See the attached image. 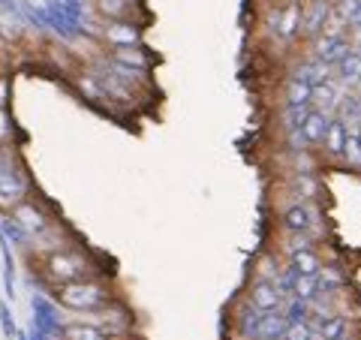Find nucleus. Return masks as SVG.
<instances>
[{
	"label": "nucleus",
	"mask_w": 361,
	"mask_h": 340,
	"mask_svg": "<svg viewBox=\"0 0 361 340\" xmlns=\"http://www.w3.org/2000/svg\"><path fill=\"white\" fill-rule=\"evenodd\" d=\"M37 277L42 280V286H61V283H73V280H85V277H103V262L94 250L78 244H61L51 250H39L37 256Z\"/></svg>",
	"instance_id": "obj_1"
},
{
	"label": "nucleus",
	"mask_w": 361,
	"mask_h": 340,
	"mask_svg": "<svg viewBox=\"0 0 361 340\" xmlns=\"http://www.w3.org/2000/svg\"><path fill=\"white\" fill-rule=\"evenodd\" d=\"M49 296L58 308L78 313V316H90V313L109 308L111 301H118L115 289H111V283H109V274L61 283V286H49Z\"/></svg>",
	"instance_id": "obj_2"
},
{
	"label": "nucleus",
	"mask_w": 361,
	"mask_h": 340,
	"mask_svg": "<svg viewBox=\"0 0 361 340\" xmlns=\"http://www.w3.org/2000/svg\"><path fill=\"white\" fill-rule=\"evenodd\" d=\"M6 217L13 220L16 226H21V229L30 235V241H33V238H39L42 232H49L54 226L51 211L45 208L42 202L33 199V196H25V199L13 202V205H6Z\"/></svg>",
	"instance_id": "obj_3"
},
{
	"label": "nucleus",
	"mask_w": 361,
	"mask_h": 340,
	"mask_svg": "<svg viewBox=\"0 0 361 340\" xmlns=\"http://www.w3.org/2000/svg\"><path fill=\"white\" fill-rule=\"evenodd\" d=\"M94 37L103 42V49H127V45H145V25H139V21H109V18H97Z\"/></svg>",
	"instance_id": "obj_4"
},
{
	"label": "nucleus",
	"mask_w": 361,
	"mask_h": 340,
	"mask_svg": "<svg viewBox=\"0 0 361 340\" xmlns=\"http://www.w3.org/2000/svg\"><path fill=\"white\" fill-rule=\"evenodd\" d=\"M90 9L97 18L109 21H139V25H145V18H148L142 0H90Z\"/></svg>",
	"instance_id": "obj_5"
},
{
	"label": "nucleus",
	"mask_w": 361,
	"mask_h": 340,
	"mask_svg": "<svg viewBox=\"0 0 361 340\" xmlns=\"http://www.w3.org/2000/svg\"><path fill=\"white\" fill-rule=\"evenodd\" d=\"M238 298H244L250 304L253 310H262V313H271V310H280L283 308V296L277 292L274 280H247V286Z\"/></svg>",
	"instance_id": "obj_6"
},
{
	"label": "nucleus",
	"mask_w": 361,
	"mask_h": 340,
	"mask_svg": "<svg viewBox=\"0 0 361 340\" xmlns=\"http://www.w3.org/2000/svg\"><path fill=\"white\" fill-rule=\"evenodd\" d=\"M334 18V4L331 0H304V16H301V40H316L325 33L329 21Z\"/></svg>",
	"instance_id": "obj_7"
},
{
	"label": "nucleus",
	"mask_w": 361,
	"mask_h": 340,
	"mask_svg": "<svg viewBox=\"0 0 361 340\" xmlns=\"http://www.w3.org/2000/svg\"><path fill=\"white\" fill-rule=\"evenodd\" d=\"M349 49H353V40H349V33H331V30H325L316 40H310V49L307 51H310V58L334 66Z\"/></svg>",
	"instance_id": "obj_8"
},
{
	"label": "nucleus",
	"mask_w": 361,
	"mask_h": 340,
	"mask_svg": "<svg viewBox=\"0 0 361 340\" xmlns=\"http://www.w3.org/2000/svg\"><path fill=\"white\" fill-rule=\"evenodd\" d=\"M103 54L109 61H115L121 66H130L135 73H154L157 66V54L148 49V45H127V49H103Z\"/></svg>",
	"instance_id": "obj_9"
},
{
	"label": "nucleus",
	"mask_w": 361,
	"mask_h": 340,
	"mask_svg": "<svg viewBox=\"0 0 361 340\" xmlns=\"http://www.w3.org/2000/svg\"><path fill=\"white\" fill-rule=\"evenodd\" d=\"M346 133H349V123L341 118V115H331V123H329V130H325V139L319 145V151L316 154H322L319 160L325 166H341V157H343V145H346Z\"/></svg>",
	"instance_id": "obj_10"
},
{
	"label": "nucleus",
	"mask_w": 361,
	"mask_h": 340,
	"mask_svg": "<svg viewBox=\"0 0 361 340\" xmlns=\"http://www.w3.org/2000/svg\"><path fill=\"white\" fill-rule=\"evenodd\" d=\"M301 16H304V0H286V4H280V21H277L274 40L295 45L301 40Z\"/></svg>",
	"instance_id": "obj_11"
},
{
	"label": "nucleus",
	"mask_w": 361,
	"mask_h": 340,
	"mask_svg": "<svg viewBox=\"0 0 361 340\" xmlns=\"http://www.w3.org/2000/svg\"><path fill=\"white\" fill-rule=\"evenodd\" d=\"M73 85H75L78 94H82L85 103L99 106V109H109V111L115 109V103H111V97H109V90L103 87V82H99V75L94 70H82V73L73 78Z\"/></svg>",
	"instance_id": "obj_12"
},
{
	"label": "nucleus",
	"mask_w": 361,
	"mask_h": 340,
	"mask_svg": "<svg viewBox=\"0 0 361 340\" xmlns=\"http://www.w3.org/2000/svg\"><path fill=\"white\" fill-rule=\"evenodd\" d=\"M283 190L289 193V196H295V199L319 202V205H322V196H325V187H322L319 175H301V172H289Z\"/></svg>",
	"instance_id": "obj_13"
},
{
	"label": "nucleus",
	"mask_w": 361,
	"mask_h": 340,
	"mask_svg": "<svg viewBox=\"0 0 361 340\" xmlns=\"http://www.w3.org/2000/svg\"><path fill=\"white\" fill-rule=\"evenodd\" d=\"M310 332L322 340H343V337H355V320L349 313H331L329 320L316 322Z\"/></svg>",
	"instance_id": "obj_14"
},
{
	"label": "nucleus",
	"mask_w": 361,
	"mask_h": 340,
	"mask_svg": "<svg viewBox=\"0 0 361 340\" xmlns=\"http://www.w3.org/2000/svg\"><path fill=\"white\" fill-rule=\"evenodd\" d=\"M316 286H319V296H322V292L346 289V286H349V268H346L343 259H331V262H322L319 274H316Z\"/></svg>",
	"instance_id": "obj_15"
},
{
	"label": "nucleus",
	"mask_w": 361,
	"mask_h": 340,
	"mask_svg": "<svg viewBox=\"0 0 361 340\" xmlns=\"http://www.w3.org/2000/svg\"><path fill=\"white\" fill-rule=\"evenodd\" d=\"M329 123H331L329 111L307 109V115H304V121H301V135H304V142H307V148L319 151V145H322V139H325V130H329Z\"/></svg>",
	"instance_id": "obj_16"
},
{
	"label": "nucleus",
	"mask_w": 361,
	"mask_h": 340,
	"mask_svg": "<svg viewBox=\"0 0 361 340\" xmlns=\"http://www.w3.org/2000/svg\"><path fill=\"white\" fill-rule=\"evenodd\" d=\"M343 90L334 82V78H325V82L319 85H313V94H310V109H319V111H329V115H334L337 106H341V97H343Z\"/></svg>",
	"instance_id": "obj_17"
},
{
	"label": "nucleus",
	"mask_w": 361,
	"mask_h": 340,
	"mask_svg": "<svg viewBox=\"0 0 361 340\" xmlns=\"http://www.w3.org/2000/svg\"><path fill=\"white\" fill-rule=\"evenodd\" d=\"M331 73H334V82L341 87H358V82H361V54L355 51V45L331 66Z\"/></svg>",
	"instance_id": "obj_18"
},
{
	"label": "nucleus",
	"mask_w": 361,
	"mask_h": 340,
	"mask_svg": "<svg viewBox=\"0 0 361 340\" xmlns=\"http://www.w3.org/2000/svg\"><path fill=\"white\" fill-rule=\"evenodd\" d=\"M310 94H313L310 82H304V78H298V75H289L283 82V94H280V99H283V106L301 109V106H310Z\"/></svg>",
	"instance_id": "obj_19"
},
{
	"label": "nucleus",
	"mask_w": 361,
	"mask_h": 340,
	"mask_svg": "<svg viewBox=\"0 0 361 340\" xmlns=\"http://www.w3.org/2000/svg\"><path fill=\"white\" fill-rule=\"evenodd\" d=\"M58 340H118V337L106 334L103 328H97L94 322L78 320V322H63L61 337H58Z\"/></svg>",
	"instance_id": "obj_20"
},
{
	"label": "nucleus",
	"mask_w": 361,
	"mask_h": 340,
	"mask_svg": "<svg viewBox=\"0 0 361 340\" xmlns=\"http://www.w3.org/2000/svg\"><path fill=\"white\" fill-rule=\"evenodd\" d=\"M341 169L361 175V133H358L355 123H349L346 145H343V157H341Z\"/></svg>",
	"instance_id": "obj_21"
},
{
	"label": "nucleus",
	"mask_w": 361,
	"mask_h": 340,
	"mask_svg": "<svg viewBox=\"0 0 361 340\" xmlns=\"http://www.w3.org/2000/svg\"><path fill=\"white\" fill-rule=\"evenodd\" d=\"M283 259H280L274 250H259L253 265H250V280H274Z\"/></svg>",
	"instance_id": "obj_22"
},
{
	"label": "nucleus",
	"mask_w": 361,
	"mask_h": 340,
	"mask_svg": "<svg viewBox=\"0 0 361 340\" xmlns=\"http://www.w3.org/2000/svg\"><path fill=\"white\" fill-rule=\"evenodd\" d=\"M286 262L298 271V274H310V277H316L319 274V268H322V253H319V247H307V250H298V253H292Z\"/></svg>",
	"instance_id": "obj_23"
},
{
	"label": "nucleus",
	"mask_w": 361,
	"mask_h": 340,
	"mask_svg": "<svg viewBox=\"0 0 361 340\" xmlns=\"http://www.w3.org/2000/svg\"><path fill=\"white\" fill-rule=\"evenodd\" d=\"M286 316L283 310H271L262 316V325H259V340H283L286 334Z\"/></svg>",
	"instance_id": "obj_24"
},
{
	"label": "nucleus",
	"mask_w": 361,
	"mask_h": 340,
	"mask_svg": "<svg viewBox=\"0 0 361 340\" xmlns=\"http://www.w3.org/2000/svg\"><path fill=\"white\" fill-rule=\"evenodd\" d=\"M307 109L310 106H301V109H292V106H283L277 111V127H280V133H295V130H301V121H304V115H307Z\"/></svg>",
	"instance_id": "obj_25"
},
{
	"label": "nucleus",
	"mask_w": 361,
	"mask_h": 340,
	"mask_svg": "<svg viewBox=\"0 0 361 340\" xmlns=\"http://www.w3.org/2000/svg\"><path fill=\"white\" fill-rule=\"evenodd\" d=\"M283 316H286V322H307V313H310V301H301L295 296H289L283 301Z\"/></svg>",
	"instance_id": "obj_26"
},
{
	"label": "nucleus",
	"mask_w": 361,
	"mask_h": 340,
	"mask_svg": "<svg viewBox=\"0 0 361 340\" xmlns=\"http://www.w3.org/2000/svg\"><path fill=\"white\" fill-rule=\"evenodd\" d=\"M292 296L301 298V301H313L316 296H319V286H316V277H310V274H298V280H295V289H292Z\"/></svg>",
	"instance_id": "obj_27"
},
{
	"label": "nucleus",
	"mask_w": 361,
	"mask_h": 340,
	"mask_svg": "<svg viewBox=\"0 0 361 340\" xmlns=\"http://www.w3.org/2000/svg\"><path fill=\"white\" fill-rule=\"evenodd\" d=\"M16 135V123L9 118V109H0V145H9Z\"/></svg>",
	"instance_id": "obj_28"
},
{
	"label": "nucleus",
	"mask_w": 361,
	"mask_h": 340,
	"mask_svg": "<svg viewBox=\"0 0 361 340\" xmlns=\"http://www.w3.org/2000/svg\"><path fill=\"white\" fill-rule=\"evenodd\" d=\"M283 340H313V332L307 322H289Z\"/></svg>",
	"instance_id": "obj_29"
},
{
	"label": "nucleus",
	"mask_w": 361,
	"mask_h": 340,
	"mask_svg": "<svg viewBox=\"0 0 361 340\" xmlns=\"http://www.w3.org/2000/svg\"><path fill=\"white\" fill-rule=\"evenodd\" d=\"M9 78L6 75H0V109H9Z\"/></svg>",
	"instance_id": "obj_30"
},
{
	"label": "nucleus",
	"mask_w": 361,
	"mask_h": 340,
	"mask_svg": "<svg viewBox=\"0 0 361 340\" xmlns=\"http://www.w3.org/2000/svg\"><path fill=\"white\" fill-rule=\"evenodd\" d=\"M0 322H4L6 337H13V334H16V322H13V316H9V310H6V308H0Z\"/></svg>",
	"instance_id": "obj_31"
},
{
	"label": "nucleus",
	"mask_w": 361,
	"mask_h": 340,
	"mask_svg": "<svg viewBox=\"0 0 361 340\" xmlns=\"http://www.w3.org/2000/svg\"><path fill=\"white\" fill-rule=\"evenodd\" d=\"M0 9H4L6 16H13L18 18V0H0Z\"/></svg>",
	"instance_id": "obj_32"
},
{
	"label": "nucleus",
	"mask_w": 361,
	"mask_h": 340,
	"mask_svg": "<svg viewBox=\"0 0 361 340\" xmlns=\"http://www.w3.org/2000/svg\"><path fill=\"white\" fill-rule=\"evenodd\" d=\"M349 30H355V33H358V37H361V13H358V18L353 21V28H349Z\"/></svg>",
	"instance_id": "obj_33"
},
{
	"label": "nucleus",
	"mask_w": 361,
	"mask_h": 340,
	"mask_svg": "<svg viewBox=\"0 0 361 340\" xmlns=\"http://www.w3.org/2000/svg\"><path fill=\"white\" fill-rule=\"evenodd\" d=\"M355 51H358V54H361V40H358V42H355Z\"/></svg>",
	"instance_id": "obj_34"
}]
</instances>
